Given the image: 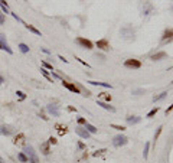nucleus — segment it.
Listing matches in <instances>:
<instances>
[{
    "label": "nucleus",
    "instance_id": "nucleus-1",
    "mask_svg": "<svg viewBox=\"0 0 173 163\" xmlns=\"http://www.w3.org/2000/svg\"><path fill=\"white\" fill-rule=\"evenodd\" d=\"M23 153H25L26 156H28L29 163H39V157H38V155H36L35 149H33L32 146H25Z\"/></svg>",
    "mask_w": 173,
    "mask_h": 163
},
{
    "label": "nucleus",
    "instance_id": "nucleus-2",
    "mask_svg": "<svg viewBox=\"0 0 173 163\" xmlns=\"http://www.w3.org/2000/svg\"><path fill=\"white\" fill-rule=\"evenodd\" d=\"M128 143V139L124 134H117L113 139V146L114 147H121V146H126Z\"/></svg>",
    "mask_w": 173,
    "mask_h": 163
},
{
    "label": "nucleus",
    "instance_id": "nucleus-3",
    "mask_svg": "<svg viewBox=\"0 0 173 163\" xmlns=\"http://www.w3.org/2000/svg\"><path fill=\"white\" fill-rule=\"evenodd\" d=\"M75 42L81 46V48H85V49H92V48H94V43L89 39H87V38H82V36H78L77 39H75Z\"/></svg>",
    "mask_w": 173,
    "mask_h": 163
},
{
    "label": "nucleus",
    "instance_id": "nucleus-4",
    "mask_svg": "<svg viewBox=\"0 0 173 163\" xmlns=\"http://www.w3.org/2000/svg\"><path fill=\"white\" fill-rule=\"evenodd\" d=\"M124 67L128 68V69H138L141 68V62L138 59H134V58H130V59L124 61Z\"/></svg>",
    "mask_w": 173,
    "mask_h": 163
},
{
    "label": "nucleus",
    "instance_id": "nucleus-5",
    "mask_svg": "<svg viewBox=\"0 0 173 163\" xmlns=\"http://www.w3.org/2000/svg\"><path fill=\"white\" fill-rule=\"evenodd\" d=\"M16 133V128L10 124H4V126H0V134L2 136H12Z\"/></svg>",
    "mask_w": 173,
    "mask_h": 163
},
{
    "label": "nucleus",
    "instance_id": "nucleus-6",
    "mask_svg": "<svg viewBox=\"0 0 173 163\" xmlns=\"http://www.w3.org/2000/svg\"><path fill=\"white\" fill-rule=\"evenodd\" d=\"M121 36H123L124 39H133L134 38V29L131 28V26H126L120 30Z\"/></svg>",
    "mask_w": 173,
    "mask_h": 163
},
{
    "label": "nucleus",
    "instance_id": "nucleus-7",
    "mask_svg": "<svg viewBox=\"0 0 173 163\" xmlns=\"http://www.w3.org/2000/svg\"><path fill=\"white\" fill-rule=\"evenodd\" d=\"M75 133H77L79 137L85 139V140H88V139L91 137V133H89L85 127H81V126H77V127H75Z\"/></svg>",
    "mask_w": 173,
    "mask_h": 163
},
{
    "label": "nucleus",
    "instance_id": "nucleus-8",
    "mask_svg": "<svg viewBox=\"0 0 173 163\" xmlns=\"http://www.w3.org/2000/svg\"><path fill=\"white\" fill-rule=\"evenodd\" d=\"M0 49L2 51H6L7 53H13V51H12V48L9 46V43L6 42V38H4L3 33H0Z\"/></svg>",
    "mask_w": 173,
    "mask_h": 163
},
{
    "label": "nucleus",
    "instance_id": "nucleus-9",
    "mask_svg": "<svg viewBox=\"0 0 173 163\" xmlns=\"http://www.w3.org/2000/svg\"><path fill=\"white\" fill-rule=\"evenodd\" d=\"M173 41V28H167L165 29V32L162 35V43H166Z\"/></svg>",
    "mask_w": 173,
    "mask_h": 163
},
{
    "label": "nucleus",
    "instance_id": "nucleus-10",
    "mask_svg": "<svg viewBox=\"0 0 173 163\" xmlns=\"http://www.w3.org/2000/svg\"><path fill=\"white\" fill-rule=\"evenodd\" d=\"M46 111H48V113L49 114H52L53 117H59V106H57V104H48V106H46Z\"/></svg>",
    "mask_w": 173,
    "mask_h": 163
},
{
    "label": "nucleus",
    "instance_id": "nucleus-11",
    "mask_svg": "<svg viewBox=\"0 0 173 163\" xmlns=\"http://www.w3.org/2000/svg\"><path fill=\"white\" fill-rule=\"evenodd\" d=\"M95 46L98 48L100 51H104V52H107V51L111 49V46H110V42H108L107 39H100V41H97Z\"/></svg>",
    "mask_w": 173,
    "mask_h": 163
},
{
    "label": "nucleus",
    "instance_id": "nucleus-12",
    "mask_svg": "<svg viewBox=\"0 0 173 163\" xmlns=\"http://www.w3.org/2000/svg\"><path fill=\"white\" fill-rule=\"evenodd\" d=\"M62 85H64L67 90H69L71 92H75V94H81V90L78 88V85L75 84H71V82L65 81V79H62Z\"/></svg>",
    "mask_w": 173,
    "mask_h": 163
},
{
    "label": "nucleus",
    "instance_id": "nucleus-13",
    "mask_svg": "<svg viewBox=\"0 0 173 163\" xmlns=\"http://www.w3.org/2000/svg\"><path fill=\"white\" fill-rule=\"evenodd\" d=\"M165 58H167V53L165 52V51H160V52L153 53L152 57H150V59L152 61H160V59H165Z\"/></svg>",
    "mask_w": 173,
    "mask_h": 163
},
{
    "label": "nucleus",
    "instance_id": "nucleus-14",
    "mask_svg": "<svg viewBox=\"0 0 173 163\" xmlns=\"http://www.w3.org/2000/svg\"><path fill=\"white\" fill-rule=\"evenodd\" d=\"M126 121H127L130 126H134V124L140 123L141 117H138V116H127V117H126Z\"/></svg>",
    "mask_w": 173,
    "mask_h": 163
},
{
    "label": "nucleus",
    "instance_id": "nucleus-15",
    "mask_svg": "<svg viewBox=\"0 0 173 163\" xmlns=\"http://www.w3.org/2000/svg\"><path fill=\"white\" fill-rule=\"evenodd\" d=\"M152 12H153V6L149 3V2H146L144 0V4H143V9H141V13L147 16V14H150Z\"/></svg>",
    "mask_w": 173,
    "mask_h": 163
},
{
    "label": "nucleus",
    "instance_id": "nucleus-16",
    "mask_svg": "<svg viewBox=\"0 0 173 163\" xmlns=\"http://www.w3.org/2000/svg\"><path fill=\"white\" fill-rule=\"evenodd\" d=\"M97 104H98L100 107H103V108H105V110L111 111V113H116V108H114V107H111V106H110V104H107V103H103L101 100H98V101H97Z\"/></svg>",
    "mask_w": 173,
    "mask_h": 163
},
{
    "label": "nucleus",
    "instance_id": "nucleus-17",
    "mask_svg": "<svg viewBox=\"0 0 173 163\" xmlns=\"http://www.w3.org/2000/svg\"><path fill=\"white\" fill-rule=\"evenodd\" d=\"M91 85H98V87H104V88H113V85L108 82H101V81H88Z\"/></svg>",
    "mask_w": 173,
    "mask_h": 163
},
{
    "label": "nucleus",
    "instance_id": "nucleus-18",
    "mask_svg": "<svg viewBox=\"0 0 173 163\" xmlns=\"http://www.w3.org/2000/svg\"><path fill=\"white\" fill-rule=\"evenodd\" d=\"M41 150H42V153L45 155V156H48V155H49V152H51V149H49V142L42 143V144H41Z\"/></svg>",
    "mask_w": 173,
    "mask_h": 163
},
{
    "label": "nucleus",
    "instance_id": "nucleus-19",
    "mask_svg": "<svg viewBox=\"0 0 173 163\" xmlns=\"http://www.w3.org/2000/svg\"><path fill=\"white\" fill-rule=\"evenodd\" d=\"M167 94H169L167 91H163L162 94H159V95H154V97H153V101H154V103H156V101H162L163 98H166V97H167Z\"/></svg>",
    "mask_w": 173,
    "mask_h": 163
},
{
    "label": "nucleus",
    "instance_id": "nucleus-20",
    "mask_svg": "<svg viewBox=\"0 0 173 163\" xmlns=\"http://www.w3.org/2000/svg\"><path fill=\"white\" fill-rule=\"evenodd\" d=\"M159 110H160V107H153L152 110L147 113V116H146V117H147V118H152L153 116H156V114L159 113Z\"/></svg>",
    "mask_w": 173,
    "mask_h": 163
},
{
    "label": "nucleus",
    "instance_id": "nucleus-21",
    "mask_svg": "<svg viewBox=\"0 0 173 163\" xmlns=\"http://www.w3.org/2000/svg\"><path fill=\"white\" fill-rule=\"evenodd\" d=\"M18 159L20 160L22 163H28L29 162V159H28V156H26L23 152H20V153H18Z\"/></svg>",
    "mask_w": 173,
    "mask_h": 163
},
{
    "label": "nucleus",
    "instance_id": "nucleus-22",
    "mask_svg": "<svg viewBox=\"0 0 173 163\" xmlns=\"http://www.w3.org/2000/svg\"><path fill=\"white\" fill-rule=\"evenodd\" d=\"M85 128H87V130H88L91 134H95V133H97V127H94V126H92V124H89V123L85 124Z\"/></svg>",
    "mask_w": 173,
    "mask_h": 163
},
{
    "label": "nucleus",
    "instance_id": "nucleus-23",
    "mask_svg": "<svg viewBox=\"0 0 173 163\" xmlns=\"http://www.w3.org/2000/svg\"><path fill=\"white\" fill-rule=\"evenodd\" d=\"M41 72H42L43 75H45V78L48 79L49 82H53V79H52V77L49 75V72H48V69H45V68H41Z\"/></svg>",
    "mask_w": 173,
    "mask_h": 163
},
{
    "label": "nucleus",
    "instance_id": "nucleus-24",
    "mask_svg": "<svg viewBox=\"0 0 173 163\" xmlns=\"http://www.w3.org/2000/svg\"><path fill=\"white\" fill-rule=\"evenodd\" d=\"M25 26L29 29V30H30V32H33V33H35V35L41 36V30H38V29H36L35 26H32V25H26V23H25Z\"/></svg>",
    "mask_w": 173,
    "mask_h": 163
},
{
    "label": "nucleus",
    "instance_id": "nucleus-25",
    "mask_svg": "<svg viewBox=\"0 0 173 163\" xmlns=\"http://www.w3.org/2000/svg\"><path fill=\"white\" fill-rule=\"evenodd\" d=\"M19 49H20L22 53H28L29 52V46L26 43H19Z\"/></svg>",
    "mask_w": 173,
    "mask_h": 163
},
{
    "label": "nucleus",
    "instance_id": "nucleus-26",
    "mask_svg": "<svg viewBox=\"0 0 173 163\" xmlns=\"http://www.w3.org/2000/svg\"><path fill=\"white\" fill-rule=\"evenodd\" d=\"M149 152H150V143H146V146H144V152H143V157L144 159H147L149 157Z\"/></svg>",
    "mask_w": 173,
    "mask_h": 163
},
{
    "label": "nucleus",
    "instance_id": "nucleus-27",
    "mask_svg": "<svg viewBox=\"0 0 173 163\" xmlns=\"http://www.w3.org/2000/svg\"><path fill=\"white\" fill-rule=\"evenodd\" d=\"M23 139H25V134H23V133H20V134H18L16 137H14L13 143H14V144H18V143H20L22 140H23Z\"/></svg>",
    "mask_w": 173,
    "mask_h": 163
},
{
    "label": "nucleus",
    "instance_id": "nucleus-28",
    "mask_svg": "<svg viewBox=\"0 0 173 163\" xmlns=\"http://www.w3.org/2000/svg\"><path fill=\"white\" fill-rule=\"evenodd\" d=\"M55 127H57V130L59 131V134H65V133H67V127H62V126H61V124H57V126H55Z\"/></svg>",
    "mask_w": 173,
    "mask_h": 163
},
{
    "label": "nucleus",
    "instance_id": "nucleus-29",
    "mask_svg": "<svg viewBox=\"0 0 173 163\" xmlns=\"http://www.w3.org/2000/svg\"><path fill=\"white\" fill-rule=\"evenodd\" d=\"M42 65H43V68H45V69H49L51 72L53 71V67H52V64H49V62H46V61H42Z\"/></svg>",
    "mask_w": 173,
    "mask_h": 163
},
{
    "label": "nucleus",
    "instance_id": "nucleus-30",
    "mask_svg": "<svg viewBox=\"0 0 173 163\" xmlns=\"http://www.w3.org/2000/svg\"><path fill=\"white\" fill-rule=\"evenodd\" d=\"M98 97H100V98H104L105 101H108V103L111 101V95H108V94H105V92H100Z\"/></svg>",
    "mask_w": 173,
    "mask_h": 163
},
{
    "label": "nucleus",
    "instance_id": "nucleus-31",
    "mask_svg": "<svg viewBox=\"0 0 173 163\" xmlns=\"http://www.w3.org/2000/svg\"><path fill=\"white\" fill-rule=\"evenodd\" d=\"M77 121H78V126H85V124L88 123V121H87V118H84V117H78Z\"/></svg>",
    "mask_w": 173,
    "mask_h": 163
},
{
    "label": "nucleus",
    "instance_id": "nucleus-32",
    "mask_svg": "<svg viewBox=\"0 0 173 163\" xmlns=\"http://www.w3.org/2000/svg\"><path fill=\"white\" fill-rule=\"evenodd\" d=\"M144 92H146V90H143V88L133 90V94H134V95H141V94H144Z\"/></svg>",
    "mask_w": 173,
    "mask_h": 163
},
{
    "label": "nucleus",
    "instance_id": "nucleus-33",
    "mask_svg": "<svg viewBox=\"0 0 173 163\" xmlns=\"http://www.w3.org/2000/svg\"><path fill=\"white\" fill-rule=\"evenodd\" d=\"M111 127L116 128V130H120V131H124V130H126V127H124V126H118V124H111Z\"/></svg>",
    "mask_w": 173,
    "mask_h": 163
},
{
    "label": "nucleus",
    "instance_id": "nucleus-34",
    "mask_svg": "<svg viewBox=\"0 0 173 163\" xmlns=\"http://www.w3.org/2000/svg\"><path fill=\"white\" fill-rule=\"evenodd\" d=\"M162 130H163V127L160 126V127H157V131H156V134H154V142L159 139V136H160V133H162Z\"/></svg>",
    "mask_w": 173,
    "mask_h": 163
},
{
    "label": "nucleus",
    "instance_id": "nucleus-35",
    "mask_svg": "<svg viewBox=\"0 0 173 163\" xmlns=\"http://www.w3.org/2000/svg\"><path fill=\"white\" fill-rule=\"evenodd\" d=\"M4 22H6V18H4V13L0 12V25H4Z\"/></svg>",
    "mask_w": 173,
    "mask_h": 163
},
{
    "label": "nucleus",
    "instance_id": "nucleus-36",
    "mask_svg": "<svg viewBox=\"0 0 173 163\" xmlns=\"http://www.w3.org/2000/svg\"><path fill=\"white\" fill-rule=\"evenodd\" d=\"M16 94H18L19 100H25V98H26V95H25V92H22V91H18V92H16Z\"/></svg>",
    "mask_w": 173,
    "mask_h": 163
},
{
    "label": "nucleus",
    "instance_id": "nucleus-37",
    "mask_svg": "<svg viewBox=\"0 0 173 163\" xmlns=\"http://www.w3.org/2000/svg\"><path fill=\"white\" fill-rule=\"evenodd\" d=\"M107 150L105 149H101V150H97V153H94V156H100V155H103V153H105Z\"/></svg>",
    "mask_w": 173,
    "mask_h": 163
},
{
    "label": "nucleus",
    "instance_id": "nucleus-38",
    "mask_svg": "<svg viewBox=\"0 0 173 163\" xmlns=\"http://www.w3.org/2000/svg\"><path fill=\"white\" fill-rule=\"evenodd\" d=\"M75 59H77V61H78V62H81V64H82V65H85V67H87V68H89V65H88V64H87V62H85V61L79 59V58H77V57H75Z\"/></svg>",
    "mask_w": 173,
    "mask_h": 163
},
{
    "label": "nucleus",
    "instance_id": "nucleus-39",
    "mask_svg": "<svg viewBox=\"0 0 173 163\" xmlns=\"http://www.w3.org/2000/svg\"><path fill=\"white\" fill-rule=\"evenodd\" d=\"M48 142H49V144H57V139H55V137H51Z\"/></svg>",
    "mask_w": 173,
    "mask_h": 163
},
{
    "label": "nucleus",
    "instance_id": "nucleus-40",
    "mask_svg": "<svg viewBox=\"0 0 173 163\" xmlns=\"http://www.w3.org/2000/svg\"><path fill=\"white\" fill-rule=\"evenodd\" d=\"M172 110H173V103H172V106H170L169 108H167V110H166V116H167V114H169V113H170V111H172Z\"/></svg>",
    "mask_w": 173,
    "mask_h": 163
},
{
    "label": "nucleus",
    "instance_id": "nucleus-41",
    "mask_svg": "<svg viewBox=\"0 0 173 163\" xmlns=\"http://www.w3.org/2000/svg\"><path fill=\"white\" fill-rule=\"evenodd\" d=\"M78 147H79V149H85V144H84V143L79 142V143H78Z\"/></svg>",
    "mask_w": 173,
    "mask_h": 163
},
{
    "label": "nucleus",
    "instance_id": "nucleus-42",
    "mask_svg": "<svg viewBox=\"0 0 173 163\" xmlns=\"http://www.w3.org/2000/svg\"><path fill=\"white\" fill-rule=\"evenodd\" d=\"M41 51H42V52H45V53H51V51H48V49H46V48H42V49H41Z\"/></svg>",
    "mask_w": 173,
    "mask_h": 163
},
{
    "label": "nucleus",
    "instance_id": "nucleus-43",
    "mask_svg": "<svg viewBox=\"0 0 173 163\" xmlns=\"http://www.w3.org/2000/svg\"><path fill=\"white\" fill-rule=\"evenodd\" d=\"M3 82H4V78H3V75H0V85L3 84Z\"/></svg>",
    "mask_w": 173,
    "mask_h": 163
},
{
    "label": "nucleus",
    "instance_id": "nucleus-44",
    "mask_svg": "<svg viewBox=\"0 0 173 163\" xmlns=\"http://www.w3.org/2000/svg\"><path fill=\"white\" fill-rule=\"evenodd\" d=\"M68 111H77V108H74V107H68Z\"/></svg>",
    "mask_w": 173,
    "mask_h": 163
},
{
    "label": "nucleus",
    "instance_id": "nucleus-45",
    "mask_svg": "<svg viewBox=\"0 0 173 163\" xmlns=\"http://www.w3.org/2000/svg\"><path fill=\"white\" fill-rule=\"evenodd\" d=\"M95 58H98V59H104V57H103V55H98V53H97V55H95Z\"/></svg>",
    "mask_w": 173,
    "mask_h": 163
},
{
    "label": "nucleus",
    "instance_id": "nucleus-46",
    "mask_svg": "<svg viewBox=\"0 0 173 163\" xmlns=\"http://www.w3.org/2000/svg\"><path fill=\"white\" fill-rule=\"evenodd\" d=\"M59 59H61V61H64V62H68V59H65V58H64V57H61V55H59Z\"/></svg>",
    "mask_w": 173,
    "mask_h": 163
},
{
    "label": "nucleus",
    "instance_id": "nucleus-47",
    "mask_svg": "<svg viewBox=\"0 0 173 163\" xmlns=\"http://www.w3.org/2000/svg\"><path fill=\"white\" fill-rule=\"evenodd\" d=\"M0 163H6V162H4V159H3L2 156H0Z\"/></svg>",
    "mask_w": 173,
    "mask_h": 163
},
{
    "label": "nucleus",
    "instance_id": "nucleus-48",
    "mask_svg": "<svg viewBox=\"0 0 173 163\" xmlns=\"http://www.w3.org/2000/svg\"><path fill=\"white\" fill-rule=\"evenodd\" d=\"M170 10H172V13H173V4H172V7H170Z\"/></svg>",
    "mask_w": 173,
    "mask_h": 163
}]
</instances>
